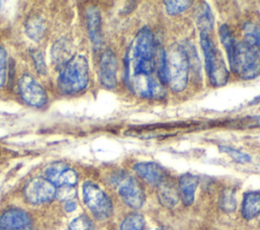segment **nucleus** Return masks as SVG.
<instances>
[{
  "label": "nucleus",
  "instance_id": "nucleus-1",
  "mask_svg": "<svg viewBox=\"0 0 260 230\" xmlns=\"http://www.w3.org/2000/svg\"><path fill=\"white\" fill-rule=\"evenodd\" d=\"M157 50L152 32L141 28L125 56V83L132 93L143 98L161 99L166 95L157 74Z\"/></svg>",
  "mask_w": 260,
  "mask_h": 230
},
{
  "label": "nucleus",
  "instance_id": "nucleus-2",
  "mask_svg": "<svg viewBox=\"0 0 260 230\" xmlns=\"http://www.w3.org/2000/svg\"><path fill=\"white\" fill-rule=\"evenodd\" d=\"M219 37L234 73L243 79H253L260 75V58L244 42L237 41L225 24L219 27Z\"/></svg>",
  "mask_w": 260,
  "mask_h": 230
},
{
  "label": "nucleus",
  "instance_id": "nucleus-3",
  "mask_svg": "<svg viewBox=\"0 0 260 230\" xmlns=\"http://www.w3.org/2000/svg\"><path fill=\"white\" fill-rule=\"evenodd\" d=\"M189 71V59L185 48L177 43L171 45L165 51V85L168 84L175 92L184 90L188 83Z\"/></svg>",
  "mask_w": 260,
  "mask_h": 230
},
{
  "label": "nucleus",
  "instance_id": "nucleus-4",
  "mask_svg": "<svg viewBox=\"0 0 260 230\" xmlns=\"http://www.w3.org/2000/svg\"><path fill=\"white\" fill-rule=\"evenodd\" d=\"M88 82V65L81 55L73 56L62 68L58 85L64 93H75L86 87Z\"/></svg>",
  "mask_w": 260,
  "mask_h": 230
},
{
  "label": "nucleus",
  "instance_id": "nucleus-5",
  "mask_svg": "<svg viewBox=\"0 0 260 230\" xmlns=\"http://www.w3.org/2000/svg\"><path fill=\"white\" fill-rule=\"evenodd\" d=\"M200 43L210 84L215 87L224 85L229 78V72L220 51L214 46L207 32H200Z\"/></svg>",
  "mask_w": 260,
  "mask_h": 230
},
{
  "label": "nucleus",
  "instance_id": "nucleus-6",
  "mask_svg": "<svg viewBox=\"0 0 260 230\" xmlns=\"http://www.w3.org/2000/svg\"><path fill=\"white\" fill-rule=\"evenodd\" d=\"M83 201L93 216L100 220L109 218L113 213V205L106 193L95 183L86 181L82 186Z\"/></svg>",
  "mask_w": 260,
  "mask_h": 230
},
{
  "label": "nucleus",
  "instance_id": "nucleus-7",
  "mask_svg": "<svg viewBox=\"0 0 260 230\" xmlns=\"http://www.w3.org/2000/svg\"><path fill=\"white\" fill-rule=\"evenodd\" d=\"M115 182L118 185V193L128 207L137 210L143 206L145 196L141 184L132 176L121 174L116 177Z\"/></svg>",
  "mask_w": 260,
  "mask_h": 230
},
{
  "label": "nucleus",
  "instance_id": "nucleus-8",
  "mask_svg": "<svg viewBox=\"0 0 260 230\" xmlns=\"http://www.w3.org/2000/svg\"><path fill=\"white\" fill-rule=\"evenodd\" d=\"M23 194L29 203L41 204L51 201L56 196V188L47 178L36 177L26 183Z\"/></svg>",
  "mask_w": 260,
  "mask_h": 230
},
{
  "label": "nucleus",
  "instance_id": "nucleus-9",
  "mask_svg": "<svg viewBox=\"0 0 260 230\" xmlns=\"http://www.w3.org/2000/svg\"><path fill=\"white\" fill-rule=\"evenodd\" d=\"M18 90L21 98L29 105L41 107L47 102L44 88L29 75H23L19 79Z\"/></svg>",
  "mask_w": 260,
  "mask_h": 230
},
{
  "label": "nucleus",
  "instance_id": "nucleus-10",
  "mask_svg": "<svg viewBox=\"0 0 260 230\" xmlns=\"http://www.w3.org/2000/svg\"><path fill=\"white\" fill-rule=\"evenodd\" d=\"M117 57L111 50H106L100 60V81L107 88H114L117 83Z\"/></svg>",
  "mask_w": 260,
  "mask_h": 230
},
{
  "label": "nucleus",
  "instance_id": "nucleus-11",
  "mask_svg": "<svg viewBox=\"0 0 260 230\" xmlns=\"http://www.w3.org/2000/svg\"><path fill=\"white\" fill-rule=\"evenodd\" d=\"M134 171L143 180L152 185H159L167 179L165 169L154 162H139L133 166Z\"/></svg>",
  "mask_w": 260,
  "mask_h": 230
},
{
  "label": "nucleus",
  "instance_id": "nucleus-12",
  "mask_svg": "<svg viewBox=\"0 0 260 230\" xmlns=\"http://www.w3.org/2000/svg\"><path fill=\"white\" fill-rule=\"evenodd\" d=\"M28 215L20 209H10L0 217V230H21L28 226Z\"/></svg>",
  "mask_w": 260,
  "mask_h": 230
},
{
  "label": "nucleus",
  "instance_id": "nucleus-13",
  "mask_svg": "<svg viewBox=\"0 0 260 230\" xmlns=\"http://www.w3.org/2000/svg\"><path fill=\"white\" fill-rule=\"evenodd\" d=\"M198 183V176L191 173H184L179 177L180 195L185 206H191L193 204Z\"/></svg>",
  "mask_w": 260,
  "mask_h": 230
},
{
  "label": "nucleus",
  "instance_id": "nucleus-14",
  "mask_svg": "<svg viewBox=\"0 0 260 230\" xmlns=\"http://www.w3.org/2000/svg\"><path fill=\"white\" fill-rule=\"evenodd\" d=\"M86 22L89 37L94 47L100 48L102 44L101 33V14L96 7L90 6L86 10Z\"/></svg>",
  "mask_w": 260,
  "mask_h": 230
},
{
  "label": "nucleus",
  "instance_id": "nucleus-15",
  "mask_svg": "<svg viewBox=\"0 0 260 230\" xmlns=\"http://www.w3.org/2000/svg\"><path fill=\"white\" fill-rule=\"evenodd\" d=\"M157 198L159 203L166 208H174L179 201V193L176 187L167 179L157 185Z\"/></svg>",
  "mask_w": 260,
  "mask_h": 230
},
{
  "label": "nucleus",
  "instance_id": "nucleus-16",
  "mask_svg": "<svg viewBox=\"0 0 260 230\" xmlns=\"http://www.w3.org/2000/svg\"><path fill=\"white\" fill-rule=\"evenodd\" d=\"M242 215L246 220H252L260 215V194L249 191L244 195L242 203Z\"/></svg>",
  "mask_w": 260,
  "mask_h": 230
},
{
  "label": "nucleus",
  "instance_id": "nucleus-17",
  "mask_svg": "<svg viewBox=\"0 0 260 230\" xmlns=\"http://www.w3.org/2000/svg\"><path fill=\"white\" fill-rule=\"evenodd\" d=\"M244 43L260 58V28L252 23L245 22L243 26Z\"/></svg>",
  "mask_w": 260,
  "mask_h": 230
},
{
  "label": "nucleus",
  "instance_id": "nucleus-18",
  "mask_svg": "<svg viewBox=\"0 0 260 230\" xmlns=\"http://www.w3.org/2000/svg\"><path fill=\"white\" fill-rule=\"evenodd\" d=\"M52 57H53V61L55 63L61 64L64 66L73 57L71 54L69 43L64 39L59 40L53 46Z\"/></svg>",
  "mask_w": 260,
  "mask_h": 230
},
{
  "label": "nucleus",
  "instance_id": "nucleus-19",
  "mask_svg": "<svg viewBox=\"0 0 260 230\" xmlns=\"http://www.w3.org/2000/svg\"><path fill=\"white\" fill-rule=\"evenodd\" d=\"M218 205L220 209L226 213H232L237 208V200L235 196V190L231 188H225L221 190L218 198Z\"/></svg>",
  "mask_w": 260,
  "mask_h": 230
},
{
  "label": "nucleus",
  "instance_id": "nucleus-20",
  "mask_svg": "<svg viewBox=\"0 0 260 230\" xmlns=\"http://www.w3.org/2000/svg\"><path fill=\"white\" fill-rule=\"evenodd\" d=\"M197 23H198L200 32L209 33V31L213 28V17H212V14H211V11H210L208 5H206V4L203 5V7L200 11V14L198 16Z\"/></svg>",
  "mask_w": 260,
  "mask_h": 230
},
{
  "label": "nucleus",
  "instance_id": "nucleus-21",
  "mask_svg": "<svg viewBox=\"0 0 260 230\" xmlns=\"http://www.w3.org/2000/svg\"><path fill=\"white\" fill-rule=\"evenodd\" d=\"M45 31L44 21L39 16H34L26 22V32L34 40H40Z\"/></svg>",
  "mask_w": 260,
  "mask_h": 230
},
{
  "label": "nucleus",
  "instance_id": "nucleus-22",
  "mask_svg": "<svg viewBox=\"0 0 260 230\" xmlns=\"http://www.w3.org/2000/svg\"><path fill=\"white\" fill-rule=\"evenodd\" d=\"M145 221L142 215L140 214H130L128 215L123 222L121 223L120 230H142L144 227Z\"/></svg>",
  "mask_w": 260,
  "mask_h": 230
},
{
  "label": "nucleus",
  "instance_id": "nucleus-23",
  "mask_svg": "<svg viewBox=\"0 0 260 230\" xmlns=\"http://www.w3.org/2000/svg\"><path fill=\"white\" fill-rule=\"evenodd\" d=\"M192 4L189 0H176V1H165L166 11L169 15L179 14L188 9Z\"/></svg>",
  "mask_w": 260,
  "mask_h": 230
},
{
  "label": "nucleus",
  "instance_id": "nucleus-24",
  "mask_svg": "<svg viewBox=\"0 0 260 230\" xmlns=\"http://www.w3.org/2000/svg\"><path fill=\"white\" fill-rule=\"evenodd\" d=\"M93 228L91 220L85 215L73 219L69 225V230H93Z\"/></svg>",
  "mask_w": 260,
  "mask_h": 230
},
{
  "label": "nucleus",
  "instance_id": "nucleus-25",
  "mask_svg": "<svg viewBox=\"0 0 260 230\" xmlns=\"http://www.w3.org/2000/svg\"><path fill=\"white\" fill-rule=\"evenodd\" d=\"M219 150L221 152L226 153L235 161L240 162V163H247V162H250V160H251V157L248 154H246L240 150H237L235 148L229 147V146H219Z\"/></svg>",
  "mask_w": 260,
  "mask_h": 230
},
{
  "label": "nucleus",
  "instance_id": "nucleus-26",
  "mask_svg": "<svg viewBox=\"0 0 260 230\" xmlns=\"http://www.w3.org/2000/svg\"><path fill=\"white\" fill-rule=\"evenodd\" d=\"M75 195H76V190L71 185H62V186H59V188L56 190V197L60 201H65V202L71 201L73 200Z\"/></svg>",
  "mask_w": 260,
  "mask_h": 230
},
{
  "label": "nucleus",
  "instance_id": "nucleus-27",
  "mask_svg": "<svg viewBox=\"0 0 260 230\" xmlns=\"http://www.w3.org/2000/svg\"><path fill=\"white\" fill-rule=\"evenodd\" d=\"M31 57L35 61V66L39 73L45 74L46 73V65L44 62V58L42 55V52L40 51H31Z\"/></svg>",
  "mask_w": 260,
  "mask_h": 230
},
{
  "label": "nucleus",
  "instance_id": "nucleus-28",
  "mask_svg": "<svg viewBox=\"0 0 260 230\" xmlns=\"http://www.w3.org/2000/svg\"><path fill=\"white\" fill-rule=\"evenodd\" d=\"M6 74V55L5 51L0 48V86L4 83Z\"/></svg>",
  "mask_w": 260,
  "mask_h": 230
},
{
  "label": "nucleus",
  "instance_id": "nucleus-29",
  "mask_svg": "<svg viewBox=\"0 0 260 230\" xmlns=\"http://www.w3.org/2000/svg\"><path fill=\"white\" fill-rule=\"evenodd\" d=\"M75 209H76V203L73 200L65 203V210L67 212H73Z\"/></svg>",
  "mask_w": 260,
  "mask_h": 230
},
{
  "label": "nucleus",
  "instance_id": "nucleus-30",
  "mask_svg": "<svg viewBox=\"0 0 260 230\" xmlns=\"http://www.w3.org/2000/svg\"><path fill=\"white\" fill-rule=\"evenodd\" d=\"M256 103H260V95L257 96V97H255V98L250 102V104H256Z\"/></svg>",
  "mask_w": 260,
  "mask_h": 230
},
{
  "label": "nucleus",
  "instance_id": "nucleus-31",
  "mask_svg": "<svg viewBox=\"0 0 260 230\" xmlns=\"http://www.w3.org/2000/svg\"><path fill=\"white\" fill-rule=\"evenodd\" d=\"M149 230H171V229L167 228V227H156V228H152V229H149Z\"/></svg>",
  "mask_w": 260,
  "mask_h": 230
},
{
  "label": "nucleus",
  "instance_id": "nucleus-32",
  "mask_svg": "<svg viewBox=\"0 0 260 230\" xmlns=\"http://www.w3.org/2000/svg\"><path fill=\"white\" fill-rule=\"evenodd\" d=\"M0 7H1V3H0Z\"/></svg>",
  "mask_w": 260,
  "mask_h": 230
}]
</instances>
